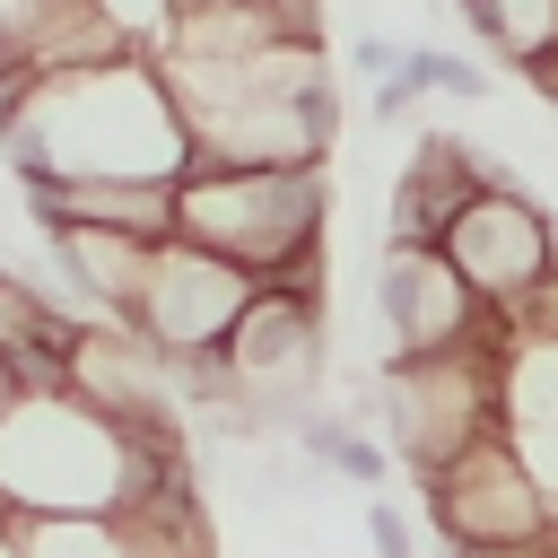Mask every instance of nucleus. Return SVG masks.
<instances>
[{
	"label": "nucleus",
	"mask_w": 558,
	"mask_h": 558,
	"mask_svg": "<svg viewBox=\"0 0 558 558\" xmlns=\"http://www.w3.org/2000/svg\"><path fill=\"white\" fill-rule=\"evenodd\" d=\"M166 488H192L183 436H148L105 418L70 375H9L0 401V506L17 523H78L131 514Z\"/></svg>",
	"instance_id": "2"
},
{
	"label": "nucleus",
	"mask_w": 558,
	"mask_h": 558,
	"mask_svg": "<svg viewBox=\"0 0 558 558\" xmlns=\"http://www.w3.org/2000/svg\"><path fill=\"white\" fill-rule=\"evenodd\" d=\"M323 227L331 166H192L174 183V235L262 288H323Z\"/></svg>",
	"instance_id": "4"
},
{
	"label": "nucleus",
	"mask_w": 558,
	"mask_h": 558,
	"mask_svg": "<svg viewBox=\"0 0 558 558\" xmlns=\"http://www.w3.org/2000/svg\"><path fill=\"white\" fill-rule=\"evenodd\" d=\"M0 157L17 183H183L192 131L157 70V52L52 70L0 105Z\"/></svg>",
	"instance_id": "1"
},
{
	"label": "nucleus",
	"mask_w": 558,
	"mask_h": 558,
	"mask_svg": "<svg viewBox=\"0 0 558 558\" xmlns=\"http://www.w3.org/2000/svg\"><path fill=\"white\" fill-rule=\"evenodd\" d=\"M157 70L183 105L192 166H331L340 96L323 44H288L253 61H157Z\"/></svg>",
	"instance_id": "3"
},
{
	"label": "nucleus",
	"mask_w": 558,
	"mask_h": 558,
	"mask_svg": "<svg viewBox=\"0 0 558 558\" xmlns=\"http://www.w3.org/2000/svg\"><path fill=\"white\" fill-rule=\"evenodd\" d=\"M253 296H262L253 270H235V262L166 235V244L148 253V288H140V305H131V340L157 349L166 366H209V357L235 340V323H244Z\"/></svg>",
	"instance_id": "7"
},
{
	"label": "nucleus",
	"mask_w": 558,
	"mask_h": 558,
	"mask_svg": "<svg viewBox=\"0 0 558 558\" xmlns=\"http://www.w3.org/2000/svg\"><path fill=\"white\" fill-rule=\"evenodd\" d=\"M366 541H375V558H418V541H410V514H401L392 497H366Z\"/></svg>",
	"instance_id": "16"
},
{
	"label": "nucleus",
	"mask_w": 558,
	"mask_h": 558,
	"mask_svg": "<svg viewBox=\"0 0 558 558\" xmlns=\"http://www.w3.org/2000/svg\"><path fill=\"white\" fill-rule=\"evenodd\" d=\"M375 427L392 462L436 480L471 445L506 436V340L462 349V357H384L375 375Z\"/></svg>",
	"instance_id": "5"
},
{
	"label": "nucleus",
	"mask_w": 558,
	"mask_h": 558,
	"mask_svg": "<svg viewBox=\"0 0 558 558\" xmlns=\"http://www.w3.org/2000/svg\"><path fill=\"white\" fill-rule=\"evenodd\" d=\"M26 218H35V235L44 227H113V235L166 244L174 235V183H35Z\"/></svg>",
	"instance_id": "12"
},
{
	"label": "nucleus",
	"mask_w": 558,
	"mask_h": 558,
	"mask_svg": "<svg viewBox=\"0 0 558 558\" xmlns=\"http://www.w3.org/2000/svg\"><path fill=\"white\" fill-rule=\"evenodd\" d=\"M436 253L471 279V296H480L488 314L523 323V314L541 305V288L558 279V218L506 174V183H488V192L453 218V235H445Z\"/></svg>",
	"instance_id": "8"
},
{
	"label": "nucleus",
	"mask_w": 558,
	"mask_h": 558,
	"mask_svg": "<svg viewBox=\"0 0 558 558\" xmlns=\"http://www.w3.org/2000/svg\"><path fill=\"white\" fill-rule=\"evenodd\" d=\"M427 523L445 532L453 558H462V549H514V541H549V532H558L532 462H523L506 436L471 445L462 462H445V471L427 480Z\"/></svg>",
	"instance_id": "10"
},
{
	"label": "nucleus",
	"mask_w": 558,
	"mask_h": 558,
	"mask_svg": "<svg viewBox=\"0 0 558 558\" xmlns=\"http://www.w3.org/2000/svg\"><path fill=\"white\" fill-rule=\"evenodd\" d=\"M488 183H506V166L497 157H480L462 131H418V148L401 157V174H392V218H384V244H445L453 235V218L488 192Z\"/></svg>",
	"instance_id": "11"
},
{
	"label": "nucleus",
	"mask_w": 558,
	"mask_h": 558,
	"mask_svg": "<svg viewBox=\"0 0 558 558\" xmlns=\"http://www.w3.org/2000/svg\"><path fill=\"white\" fill-rule=\"evenodd\" d=\"M401 78H410L418 96H462V105H488V70H480V61H462V52H445V44H410Z\"/></svg>",
	"instance_id": "14"
},
{
	"label": "nucleus",
	"mask_w": 558,
	"mask_h": 558,
	"mask_svg": "<svg viewBox=\"0 0 558 558\" xmlns=\"http://www.w3.org/2000/svg\"><path fill=\"white\" fill-rule=\"evenodd\" d=\"M523 87H532V96H541V105H558V52H549V61H541V70H523Z\"/></svg>",
	"instance_id": "18"
},
{
	"label": "nucleus",
	"mask_w": 558,
	"mask_h": 558,
	"mask_svg": "<svg viewBox=\"0 0 558 558\" xmlns=\"http://www.w3.org/2000/svg\"><path fill=\"white\" fill-rule=\"evenodd\" d=\"M314 384H323V288H262L244 305L235 340L218 349V392L288 436L314 410Z\"/></svg>",
	"instance_id": "6"
},
{
	"label": "nucleus",
	"mask_w": 558,
	"mask_h": 558,
	"mask_svg": "<svg viewBox=\"0 0 558 558\" xmlns=\"http://www.w3.org/2000/svg\"><path fill=\"white\" fill-rule=\"evenodd\" d=\"M375 323H384V349L392 357H462V349H488L506 340V314H488L471 296V279L436 253V244H384V270H375Z\"/></svg>",
	"instance_id": "9"
},
{
	"label": "nucleus",
	"mask_w": 558,
	"mask_h": 558,
	"mask_svg": "<svg viewBox=\"0 0 558 558\" xmlns=\"http://www.w3.org/2000/svg\"><path fill=\"white\" fill-rule=\"evenodd\" d=\"M0 401H9V366H0Z\"/></svg>",
	"instance_id": "19"
},
{
	"label": "nucleus",
	"mask_w": 558,
	"mask_h": 558,
	"mask_svg": "<svg viewBox=\"0 0 558 558\" xmlns=\"http://www.w3.org/2000/svg\"><path fill=\"white\" fill-rule=\"evenodd\" d=\"M384 462H392V445H375V436H340V453H331V480H349V488H375L384 480Z\"/></svg>",
	"instance_id": "15"
},
{
	"label": "nucleus",
	"mask_w": 558,
	"mask_h": 558,
	"mask_svg": "<svg viewBox=\"0 0 558 558\" xmlns=\"http://www.w3.org/2000/svg\"><path fill=\"white\" fill-rule=\"evenodd\" d=\"M462 26L506 70H541L558 52V0H462Z\"/></svg>",
	"instance_id": "13"
},
{
	"label": "nucleus",
	"mask_w": 558,
	"mask_h": 558,
	"mask_svg": "<svg viewBox=\"0 0 558 558\" xmlns=\"http://www.w3.org/2000/svg\"><path fill=\"white\" fill-rule=\"evenodd\" d=\"M401 61H410V44H392V35H357V44H349V70H357V78H375V87H384V78H401Z\"/></svg>",
	"instance_id": "17"
}]
</instances>
